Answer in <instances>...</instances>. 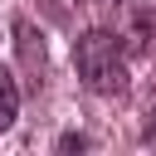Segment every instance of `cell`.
Here are the masks:
<instances>
[{
    "label": "cell",
    "instance_id": "1",
    "mask_svg": "<svg viewBox=\"0 0 156 156\" xmlns=\"http://www.w3.org/2000/svg\"><path fill=\"white\" fill-rule=\"evenodd\" d=\"M73 68H78V78H83V88L88 93H98V98H117V93H127V54H122V44H117V34L112 29H88V34H78L73 39Z\"/></svg>",
    "mask_w": 156,
    "mask_h": 156
},
{
    "label": "cell",
    "instance_id": "2",
    "mask_svg": "<svg viewBox=\"0 0 156 156\" xmlns=\"http://www.w3.org/2000/svg\"><path fill=\"white\" fill-rule=\"evenodd\" d=\"M107 29L127 58H141L156 34V0H107Z\"/></svg>",
    "mask_w": 156,
    "mask_h": 156
},
{
    "label": "cell",
    "instance_id": "3",
    "mask_svg": "<svg viewBox=\"0 0 156 156\" xmlns=\"http://www.w3.org/2000/svg\"><path fill=\"white\" fill-rule=\"evenodd\" d=\"M15 44H20V58H24V73H29V93H39L44 73H49V58H44V39L34 34L29 20H15Z\"/></svg>",
    "mask_w": 156,
    "mask_h": 156
},
{
    "label": "cell",
    "instance_id": "4",
    "mask_svg": "<svg viewBox=\"0 0 156 156\" xmlns=\"http://www.w3.org/2000/svg\"><path fill=\"white\" fill-rule=\"evenodd\" d=\"M15 117H20V83H15V73L0 63V132H10Z\"/></svg>",
    "mask_w": 156,
    "mask_h": 156
},
{
    "label": "cell",
    "instance_id": "5",
    "mask_svg": "<svg viewBox=\"0 0 156 156\" xmlns=\"http://www.w3.org/2000/svg\"><path fill=\"white\" fill-rule=\"evenodd\" d=\"M44 5H49V15H54L58 24H68V20H73V10H78L83 0H44Z\"/></svg>",
    "mask_w": 156,
    "mask_h": 156
},
{
    "label": "cell",
    "instance_id": "6",
    "mask_svg": "<svg viewBox=\"0 0 156 156\" xmlns=\"http://www.w3.org/2000/svg\"><path fill=\"white\" fill-rule=\"evenodd\" d=\"M93 141L83 136V132H68V136H58V151H88Z\"/></svg>",
    "mask_w": 156,
    "mask_h": 156
},
{
    "label": "cell",
    "instance_id": "7",
    "mask_svg": "<svg viewBox=\"0 0 156 156\" xmlns=\"http://www.w3.org/2000/svg\"><path fill=\"white\" fill-rule=\"evenodd\" d=\"M141 141H151V146H156V112H151V122H146V132H141Z\"/></svg>",
    "mask_w": 156,
    "mask_h": 156
}]
</instances>
